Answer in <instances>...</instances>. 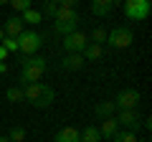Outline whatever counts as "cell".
<instances>
[{"instance_id":"ba28073f","label":"cell","mask_w":152,"mask_h":142,"mask_svg":"<svg viewBox=\"0 0 152 142\" xmlns=\"http://www.w3.org/2000/svg\"><path fill=\"white\" fill-rule=\"evenodd\" d=\"M64 51L66 53H84V48L89 46V36L84 31H74L69 36H64Z\"/></svg>"},{"instance_id":"44dd1931","label":"cell","mask_w":152,"mask_h":142,"mask_svg":"<svg viewBox=\"0 0 152 142\" xmlns=\"http://www.w3.org/2000/svg\"><path fill=\"white\" fill-rule=\"evenodd\" d=\"M89 43L104 46V43H107V31H104L102 26H96V28H94V33H91V38H89Z\"/></svg>"},{"instance_id":"5b68a950","label":"cell","mask_w":152,"mask_h":142,"mask_svg":"<svg viewBox=\"0 0 152 142\" xmlns=\"http://www.w3.org/2000/svg\"><path fill=\"white\" fill-rule=\"evenodd\" d=\"M15 41H18V53H23V56H36L38 48L43 46V36L36 31H23Z\"/></svg>"},{"instance_id":"5bb4252c","label":"cell","mask_w":152,"mask_h":142,"mask_svg":"<svg viewBox=\"0 0 152 142\" xmlns=\"http://www.w3.org/2000/svg\"><path fill=\"white\" fill-rule=\"evenodd\" d=\"M114 5H117L114 0H94V3H91V13L99 15V18H107L109 13L114 10Z\"/></svg>"},{"instance_id":"ac0fdd59","label":"cell","mask_w":152,"mask_h":142,"mask_svg":"<svg viewBox=\"0 0 152 142\" xmlns=\"http://www.w3.org/2000/svg\"><path fill=\"white\" fill-rule=\"evenodd\" d=\"M20 20H23V26H26V23H28V26H38V23L43 20V15H41V10L31 8V10H26V13L20 15Z\"/></svg>"},{"instance_id":"f546056e","label":"cell","mask_w":152,"mask_h":142,"mask_svg":"<svg viewBox=\"0 0 152 142\" xmlns=\"http://www.w3.org/2000/svg\"><path fill=\"white\" fill-rule=\"evenodd\" d=\"M137 142H152V140H137Z\"/></svg>"},{"instance_id":"83f0119b","label":"cell","mask_w":152,"mask_h":142,"mask_svg":"<svg viewBox=\"0 0 152 142\" xmlns=\"http://www.w3.org/2000/svg\"><path fill=\"white\" fill-rule=\"evenodd\" d=\"M0 142H10V140H8V135H0Z\"/></svg>"},{"instance_id":"30bf717a","label":"cell","mask_w":152,"mask_h":142,"mask_svg":"<svg viewBox=\"0 0 152 142\" xmlns=\"http://www.w3.org/2000/svg\"><path fill=\"white\" fill-rule=\"evenodd\" d=\"M0 28H3V33H5V38H18V36L23 33V20H20V15H10Z\"/></svg>"},{"instance_id":"7a4b0ae2","label":"cell","mask_w":152,"mask_h":142,"mask_svg":"<svg viewBox=\"0 0 152 142\" xmlns=\"http://www.w3.org/2000/svg\"><path fill=\"white\" fill-rule=\"evenodd\" d=\"M46 69H48V64H46L43 56H20V86H26V84H36L43 79Z\"/></svg>"},{"instance_id":"8992f818","label":"cell","mask_w":152,"mask_h":142,"mask_svg":"<svg viewBox=\"0 0 152 142\" xmlns=\"http://www.w3.org/2000/svg\"><path fill=\"white\" fill-rule=\"evenodd\" d=\"M122 10H124L127 20H147V15L152 13V5L150 0H127Z\"/></svg>"},{"instance_id":"d4e9b609","label":"cell","mask_w":152,"mask_h":142,"mask_svg":"<svg viewBox=\"0 0 152 142\" xmlns=\"http://www.w3.org/2000/svg\"><path fill=\"white\" fill-rule=\"evenodd\" d=\"M0 46H3L8 53H18V41L15 38H3V43H0Z\"/></svg>"},{"instance_id":"9c48e42d","label":"cell","mask_w":152,"mask_h":142,"mask_svg":"<svg viewBox=\"0 0 152 142\" xmlns=\"http://www.w3.org/2000/svg\"><path fill=\"white\" fill-rule=\"evenodd\" d=\"M117 122H119L127 132H132V135H137V132L142 130V119H140V112H137V109H132V112H119Z\"/></svg>"},{"instance_id":"484cf974","label":"cell","mask_w":152,"mask_h":142,"mask_svg":"<svg viewBox=\"0 0 152 142\" xmlns=\"http://www.w3.org/2000/svg\"><path fill=\"white\" fill-rule=\"evenodd\" d=\"M5 59H8V51L0 46V64H5Z\"/></svg>"},{"instance_id":"ffe728a7","label":"cell","mask_w":152,"mask_h":142,"mask_svg":"<svg viewBox=\"0 0 152 142\" xmlns=\"http://www.w3.org/2000/svg\"><path fill=\"white\" fill-rule=\"evenodd\" d=\"M10 8H13V15H18V13H26V10H31V0H10Z\"/></svg>"},{"instance_id":"cb8c5ba5","label":"cell","mask_w":152,"mask_h":142,"mask_svg":"<svg viewBox=\"0 0 152 142\" xmlns=\"http://www.w3.org/2000/svg\"><path fill=\"white\" fill-rule=\"evenodd\" d=\"M56 13H58V3H56V0H48V3L43 5V10H41V15H48V18H53Z\"/></svg>"},{"instance_id":"52a82bcc","label":"cell","mask_w":152,"mask_h":142,"mask_svg":"<svg viewBox=\"0 0 152 142\" xmlns=\"http://www.w3.org/2000/svg\"><path fill=\"white\" fill-rule=\"evenodd\" d=\"M112 102H114V107H117L119 112H132V109L140 107L142 94L137 91V89H122V91L117 94V99H112Z\"/></svg>"},{"instance_id":"7c38bea8","label":"cell","mask_w":152,"mask_h":142,"mask_svg":"<svg viewBox=\"0 0 152 142\" xmlns=\"http://www.w3.org/2000/svg\"><path fill=\"white\" fill-rule=\"evenodd\" d=\"M114 112H117V107H114L112 99H104V102H96V107H94V114H96V119H109V117H114Z\"/></svg>"},{"instance_id":"277c9868","label":"cell","mask_w":152,"mask_h":142,"mask_svg":"<svg viewBox=\"0 0 152 142\" xmlns=\"http://www.w3.org/2000/svg\"><path fill=\"white\" fill-rule=\"evenodd\" d=\"M134 41V31L129 26H117L107 31V46L109 48H129Z\"/></svg>"},{"instance_id":"d6986e66","label":"cell","mask_w":152,"mask_h":142,"mask_svg":"<svg viewBox=\"0 0 152 142\" xmlns=\"http://www.w3.org/2000/svg\"><path fill=\"white\" fill-rule=\"evenodd\" d=\"M5 99H8V102H13V104H18V102H26V97H23V86H8Z\"/></svg>"},{"instance_id":"3957f363","label":"cell","mask_w":152,"mask_h":142,"mask_svg":"<svg viewBox=\"0 0 152 142\" xmlns=\"http://www.w3.org/2000/svg\"><path fill=\"white\" fill-rule=\"evenodd\" d=\"M79 10H71V8H58V13L53 15V28L56 33H61V36H69V33L79 31Z\"/></svg>"},{"instance_id":"9a60e30c","label":"cell","mask_w":152,"mask_h":142,"mask_svg":"<svg viewBox=\"0 0 152 142\" xmlns=\"http://www.w3.org/2000/svg\"><path fill=\"white\" fill-rule=\"evenodd\" d=\"M56 142H79V130L76 127H61L56 132Z\"/></svg>"},{"instance_id":"e0dca14e","label":"cell","mask_w":152,"mask_h":142,"mask_svg":"<svg viewBox=\"0 0 152 142\" xmlns=\"http://www.w3.org/2000/svg\"><path fill=\"white\" fill-rule=\"evenodd\" d=\"M84 61H99L104 56V46H96V43H89L86 48H84Z\"/></svg>"},{"instance_id":"7402d4cb","label":"cell","mask_w":152,"mask_h":142,"mask_svg":"<svg viewBox=\"0 0 152 142\" xmlns=\"http://www.w3.org/2000/svg\"><path fill=\"white\" fill-rule=\"evenodd\" d=\"M8 140H10V142H26V130H23L20 124L10 127V132H8Z\"/></svg>"},{"instance_id":"4fadbf2b","label":"cell","mask_w":152,"mask_h":142,"mask_svg":"<svg viewBox=\"0 0 152 142\" xmlns=\"http://www.w3.org/2000/svg\"><path fill=\"white\" fill-rule=\"evenodd\" d=\"M117 132H119V122H117V117H109V119H104L102 127H99V135H102V140H112Z\"/></svg>"},{"instance_id":"4316f807","label":"cell","mask_w":152,"mask_h":142,"mask_svg":"<svg viewBox=\"0 0 152 142\" xmlns=\"http://www.w3.org/2000/svg\"><path fill=\"white\" fill-rule=\"evenodd\" d=\"M0 74H8V64H0Z\"/></svg>"},{"instance_id":"f1b7e54d","label":"cell","mask_w":152,"mask_h":142,"mask_svg":"<svg viewBox=\"0 0 152 142\" xmlns=\"http://www.w3.org/2000/svg\"><path fill=\"white\" fill-rule=\"evenodd\" d=\"M3 38H5V33H3V28H0V43H3Z\"/></svg>"},{"instance_id":"6da1fadb","label":"cell","mask_w":152,"mask_h":142,"mask_svg":"<svg viewBox=\"0 0 152 142\" xmlns=\"http://www.w3.org/2000/svg\"><path fill=\"white\" fill-rule=\"evenodd\" d=\"M23 97L31 107L36 109H48L51 104L56 102V91L51 84H43V81H36V84H26L23 86Z\"/></svg>"},{"instance_id":"2e32d148","label":"cell","mask_w":152,"mask_h":142,"mask_svg":"<svg viewBox=\"0 0 152 142\" xmlns=\"http://www.w3.org/2000/svg\"><path fill=\"white\" fill-rule=\"evenodd\" d=\"M79 142H102V135H99V130L94 124H89L79 132Z\"/></svg>"},{"instance_id":"603a6c76","label":"cell","mask_w":152,"mask_h":142,"mask_svg":"<svg viewBox=\"0 0 152 142\" xmlns=\"http://www.w3.org/2000/svg\"><path fill=\"white\" fill-rule=\"evenodd\" d=\"M112 142H137V135H132V132H127V130H119L112 137Z\"/></svg>"},{"instance_id":"8fae6325","label":"cell","mask_w":152,"mask_h":142,"mask_svg":"<svg viewBox=\"0 0 152 142\" xmlns=\"http://www.w3.org/2000/svg\"><path fill=\"white\" fill-rule=\"evenodd\" d=\"M84 66H86V61H84L81 53H66L61 59V69L64 71H81Z\"/></svg>"}]
</instances>
